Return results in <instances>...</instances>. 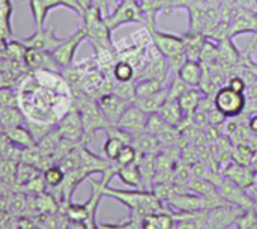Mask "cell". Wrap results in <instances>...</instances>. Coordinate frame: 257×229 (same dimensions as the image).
<instances>
[{"label":"cell","mask_w":257,"mask_h":229,"mask_svg":"<svg viewBox=\"0 0 257 229\" xmlns=\"http://www.w3.org/2000/svg\"><path fill=\"white\" fill-rule=\"evenodd\" d=\"M72 106V89L60 71L35 69L18 86V107L30 121L56 125Z\"/></svg>","instance_id":"1"},{"label":"cell","mask_w":257,"mask_h":229,"mask_svg":"<svg viewBox=\"0 0 257 229\" xmlns=\"http://www.w3.org/2000/svg\"><path fill=\"white\" fill-rule=\"evenodd\" d=\"M104 196H108L125 205L131 213V217L140 222L146 214L158 213L164 210V204L152 193V190H143V189L120 190L105 186Z\"/></svg>","instance_id":"2"},{"label":"cell","mask_w":257,"mask_h":229,"mask_svg":"<svg viewBox=\"0 0 257 229\" xmlns=\"http://www.w3.org/2000/svg\"><path fill=\"white\" fill-rule=\"evenodd\" d=\"M83 21V27L86 30V39L89 41V44L92 47L95 45H107V47H113V36H111V30L108 29L105 20H104V14L99 8L96 6H90L89 9H86L83 12L81 17Z\"/></svg>","instance_id":"3"},{"label":"cell","mask_w":257,"mask_h":229,"mask_svg":"<svg viewBox=\"0 0 257 229\" xmlns=\"http://www.w3.org/2000/svg\"><path fill=\"white\" fill-rule=\"evenodd\" d=\"M247 95L233 88L221 86L214 95V106L224 118H238L244 113Z\"/></svg>","instance_id":"4"},{"label":"cell","mask_w":257,"mask_h":229,"mask_svg":"<svg viewBox=\"0 0 257 229\" xmlns=\"http://www.w3.org/2000/svg\"><path fill=\"white\" fill-rule=\"evenodd\" d=\"M104 20L111 32H114L117 27L123 24H133V23L145 24V17L142 14L139 2H134V0L119 2L111 12L104 15Z\"/></svg>","instance_id":"5"},{"label":"cell","mask_w":257,"mask_h":229,"mask_svg":"<svg viewBox=\"0 0 257 229\" xmlns=\"http://www.w3.org/2000/svg\"><path fill=\"white\" fill-rule=\"evenodd\" d=\"M56 130L63 140L72 142L75 145L84 143V127L83 119L78 109L72 104L71 109L62 116V119L56 124ZM86 145V143H84Z\"/></svg>","instance_id":"6"},{"label":"cell","mask_w":257,"mask_h":229,"mask_svg":"<svg viewBox=\"0 0 257 229\" xmlns=\"http://www.w3.org/2000/svg\"><path fill=\"white\" fill-rule=\"evenodd\" d=\"M86 30L84 27L81 26L80 29H77L71 36L68 38H63V41L53 50L50 51L54 62L62 68L65 66H69L71 63H74V57H75V53L80 47V44L86 39Z\"/></svg>","instance_id":"7"},{"label":"cell","mask_w":257,"mask_h":229,"mask_svg":"<svg viewBox=\"0 0 257 229\" xmlns=\"http://www.w3.org/2000/svg\"><path fill=\"white\" fill-rule=\"evenodd\" d=\"M257 24V11L245 6H236L229 20V38L235 39L244 33H253Z\"/></svg>","instance_id":"8"},{"label":"cell","mask_w":257,"mask_h":229,"mask_svg":"<svg viewBox=\"0 0 257 229\" xmlns=\"http://www.w3.org/2000/svg\"><path fill=\"white\" fill-rule=\"evenodd\" d=\"M247 211L232 204H223L217 208H212L208 211L206 217V226L205 229H229L232 225L236 223V220L241 217V214Z\"/></svg>","instance_id":"9"},{"label":"cell","mask_w":257,"mask_h":229,"mask_svg":"<svg viewBox=\"0 0 257 229\" xmlns=\"http://www.w3.org/2000/svg\"><path fill=\"white\" fill-rule=\"evenodd\" d=\"M217 189H218V193L220 196L227 202V204H232V205H236L242 210H251L254 207V199L251 195L247 193L245 189L233 184L232 181L226 180L224 177L221 178V181L217 184Z\"/></svg>","instance_id":"10"},{"label":"cell","mask_w":257,"mask_h":229,"mask_svg":"<svg viewBox=\"0 0 257 229\" xmlns=\"http://www.w3.org/2000/svg\"><path fill=\"white\" fill-rule=\"evenodd\" d=\"M27 48H35V50H42V51H53L62 41L63 38H59L56 35V27H38L30 36L21 38L20 39Z\"/></svg>","instance_id":"11"},{"label":"cell","mask_w":257,"mask_h":229,"mask_svg":"<svg viewBox=\"0 0 257 229\" xmlns=\"http://www.w3.org/2000/svg\"><path fill=\"white\" fill-rule=\"evenodd\" d=\"M151 33H152V42L166 59L173 57L179 53H185V41L182 36L167 33L158 29H151Z\"/></svg>","instance_id":"12"},{"label":"cell","mask_w":257,"mask_h":229,"mask_svg":"<svg viewBox=\"0 0 257 229\" xmlns=\"http://www.w3.org/2000/svg\"><path fill=\"white\" fill-rule=\"evenodd\" d=\"M96 101H98V107H99L101 113L110 124H117L120 116L123 115V112L128 109V106L133 104V103H128V101L119 98L113 92L101 95Z\"/></svg>","instance_id":"13"},{"label":"cell","mask_w":257,"mask_h":229,"mask_svg":"<svg viewBox=\"0 0 257 229\" xmlns=\"http://www.w3.org/2000/svg\"><path fill=\"white\" fill-rule=\"evenodd\" d=\"M226 180L232 181L233 184L250 190L253 187H256L257 175L251 171L250 166H244V165H238L235 162H230L227 166L223 168V174H221Z\"/></svg>","instance_id":"14"},{"label":"cell","mask_w":257,"mask_h":229,"mask_svg":"<svg viewBox=\"0 0 257 229\" xmlns=\"http://www.w3.org/2000/svg\"><path fill=\"white\" fill-rule=\"evenodd\" d=\"M167 207H170L176 213H187V214H196L200 211H205L203 198L200 195H196L193 192H179L176 193L169 202Z\"/></svg>","instance_id":"15"},{"label":"cell","mask_w":257,"mask_h":229,"mask_svg":"<svg viewBox=\"0 0 257 229\" xmlns=\"http://www.w3.org/2000/svg\"><path fill=\"white\" fill-rule=\"evenodd\" d=\"M146 121H148V115L133 103L123 112L117 125L120 128H123L125 131H128L130 134L137 136V134H142L146 131Z\"/></svg>","instance_id":"16"},{"label":"cell","mask_w":257,"mask_h":229,"mask_svg":"<svg viewBox=\"0 0 257 229\" xmlns=\"http://www.w3.org/2000/svg\"><path fill=\"white\" fill-rule=\"evenodd\" d=\"M211 9V5L208 0H191V3L187 6L188 11V32L194 33H203L205 21L208 11Z\"/></svg>","instance_id":"17"},{"label":"cell","mask_w":257,"mask_h":229,"mask_svg":"<svg viewBox=\"0 0 257 229\" xmlns=\"http://www.w3.org/2000/svg\"><path fill=\"white\" fill-rule=\"evenodd\" d=\"M24 65L35 71V69H51V71H60V66L54 62L53 56L50 51H42V50H35V48H27L24 59Z\"/></svg>","instance_id":"18"},{"label":"cell","mask_w":257,"mask_h":229,"mask_svg":"<svg viewBox=\"0 0 257 229\" xmlns=\"http://www.w3.org/2000/svg\"><path fill=\"white\" fill-rule=\"evenodd\" d=\"M142 229H172L176 220L172 214L170 207L164 204V210L158 213H149L142 219Z\"/></svg>","instance_id":"19"},{"label":"cell","mask_w":257,"mask_h":229,"mask_svg":"<svg viewBox=\"0 0 257 229\" xmlns=\"http://www.w3.org/2000/svg\"><path fill=\"white\" fill-rule=\"evenodd\" d=\"M202 74H203V66L200 60L196 59H187L184 65L179 68L176 75L190 88H199L202 82Z\"/></svg>","instance_id":"20"},{"label":"cell","mask_w":257,"mask_h":229,"mask_svg":"<svg viewBox=\"0 0 257 229\" xmlns=\"http://www.w3.org/2000/svg\"><path fill=\"white\" fill-rule=\"evenodd\" d=\"M56 8H62L60 0H29V9L36 27H44L48 14Z\"/></svg>","instance_id":"21"},{"label":"cell","mask_w":257,"mask_h":229,"mask_svg":"<svg viewBox=\"0 0 257 229\" xmlns=\"http://www.w3.org/2000/svg\"><path fill=\"white\" fill-rule=\"evenodd\" d=\"M9 142L15 146H18L20 149H29V148H33L36 145V140L35 137L32 136L30 130L23 124V125H17V127H12V128H8L5 130Z\"/></svg>","instance_id":"22"},{"label":"cell","mask_w":257,"mask_h":229,"mask_svg":"<svg viewBox=\"0 0 257 229\" xmlns=\"http://www.w3.org/2000/svg\"><path fill=\"white\" fill-rule=\"evenodd\" d=\"M139 169L142 174V181H143V189L145 190H152L154 183H155V175H157V168H155V156L154 154H139L137 159Z\"/></svg>","instance_id":"23"},{"label":"cell","mask_w":257,"mask_h":229,"mask_svg":"<svg viewBox=\"0 0 257 229\" xmlns=\"http://www.w3.org/2000/svg\"><path fill=\"white\" fill-rule=\"evenodd\" d=\"M166 100H167V88L148 97H137L134 100V104L146 115H152V113H158V110L161 109Z\"/></svg>","instance_id":"24"},{"label":"cell","mask_w":257,"mask_h":229,"mask_svg":"<svg viewBox=\"0 0 257 229\" xmlns=\"http://www.w3.org/2000/svg\"><path fill=\"white\" fill-rule=\"evenodd\" d=\"M116 177L128 187H134V189H143V181H142V174L139 169V163H130L125 166H117V172ZM145 190V189H143Z\"/></svg>","instance_id":"25"},{"label":"cell","mask_w":257,"mask_h":229,"mask_svg":"<svg viewBox=\"0 0 257 229\" xmlns=\"http://www.w3.org/2000/svg\"><path fill=\"white\" fill-rule=\"evenodd\" d=\"M158 115H160L167 124H170V125H173V127H178V125L182 122V119L185 118V113H184V110H182L179 101H178V100H170V98H167V100L164 101V104H163L161 109L158 110Z\"/></svg>","instance_id":"26"},{"label":"cell","mask_w":257,"mask_h":229,"mask_svg":"<svg viewBox=\"0 0 257 229\" xmlns=\"http://www.w3.org/2000/svg\"><path fill=\"white\" fill-rule=\"evenodd\" d=\"M139 6L145 17V26L157 29V15L164 12V0H140Z\"/></svg>","instance_id":"27"},{"label":"cell","mask_w":257,"mask_h":229,"mask_svg":"<svg viewBox=\"0 0 257 229\" xmlns=\"http://www.w3.org/2000/svg\"><path fill=\"white\" fill-rule=\"evenodd\" d=\"M133 146L137 149L139 154H143V156H145V154H154V156H155V154L160 151L161 143H160V140H158L157 136H154V134L145 131V133H142V134L134 136V139H133Z\"/></svg>","instance_id":"28"},{"label":"cell","mask_w":257,"mask_h":229,"mask_svg":"<svg viewBox=\"0 0 257 229\" xmlns=\"http://www.w3.org/2000/svg\"><path fill=\"white\" fill-rule=\"evenodd\" d=\"M12 0H0V38L3 41H9L12 36Z\"/></svg>","instance_id":"29"},{"label":"cell","mask_w":257,"mask_h":229,"mask_svg":"<svg viewBox=\"0 0 257 229\" xmlns=\"http://www.w3.org/2000/svg\"><path fill=\"white\" fill-rule=\"evenodd\" d=\"M26 116L21 112V109L18 106L15 107H3L0 106V125L8 130L17 125H23L26 122Z\"/></svg>","instance_id":"30"},{"label":"cell","mask_w":257,"mask_h":229,"mask_svg":"<svg viewBox=\"0 0 257 229\" xmlns=\"http://www.w3.org/2000/svg\"><path fill=\"white\" fill-rule=\"evenodd\" d=\"M202 97H203V94H202V91L199 88H188L178 98V101H179V104H181V107H182V110H184V113L187 116H191L197 110Z\"/></svg>","instance_id":"31"},{"label":"cell","mask_w":257,"mask_h":229,"mask_svg":"<svg viewBox=\"0 0 257 229\" xmlns=\"http://www.w3.org/2000/svg\"><path fill=\"white\" fill-rule=\"evenodd\" d=\"M184 41H185V53L188 56V59H196L199 60L202 47L205 44L206 36L203 33H194V32H185L182 35Z\"/></svg>","instance_id":"32"},{"label":"cell","mask_w":257,"mask_h":229,"mask_svg":"<svg viewBox=\"0 0 257 229\" xmlns=\"http://www.w3.org/2000/svg\"><path fill=\"white\" fill-rule=\"evenodd\" d=\"M167 82L158 80V79H143L136 82V98L137 97H148L152 94H157L163 89H166Z\"/></svg>","instance_id":"33"},{"label":"cell","mask_w":257,"mask_h":229,"mask_svg":"<svg viewBox=\"0 0 257 229\" xmlns=\"http://www.w3.org/2000/svg\"><path fill=\"white\" fill-rule=\"evenodd\" d=\"M42 172L36 168V166H33V165H30V163H26V162H20L18 165H17V168H15V181L18 183V184H23V186H26L29 181H32L33 178H36L38 175H41Z\"/></svg>","instance_id":"34"},{"label":"cell","mask_w":257,"mask_h":229,"mask_svg":"<svg viewBox=\"0 0 257 229\" xmlns=\"http://www.w3.org/2000/svg\"><path fill=\"white\" fill-rule=\"evenodd\" d=\"M42 178L47 184V187L57 189L65 181V171L60 168V165H51L45 171H42Z\"/></svg>","instance_id":"35"},{"label":"cell","mask_w":257,"mask_h":229,"mask_svg":"<svg viewBox=\"0 0 257 229\" xmlns=\"http://www.w3.org/2000/svg\"><path fill=\"white\" fill-rule=\"evenodd\" d=\"M254 152L256 151L247 143H235L233 149H232V162H235L238 165L250 166Z\"/></svg>","instance_id":"36"},{"label":"cell","mask_w":257,"mask_h":229,"mask_svg":"<svg viewBox=\"0 0 257 229\" xmlns=\"http://www.w3.org/2000/svg\"><path fill=\"white\" fill-rule=\"evenodd\" d=\"M187 190L193 192L196 195H200V196H206L212 192H217V184L208 178H194L193 177L187 186Z\"/></svg>","instance_id":"37"},{"label":"cell","mask_w":257,"mask_h":229,"mask_svg":"<svg viewBox=\"0 0 257 229\" xmlns=\"http://www.w3.org/2000/svg\"><path fill=\"white\" fill-rule=\"evenodd\" d=\"M116 82H134L136 80V69L131 63L125 60H117L111 71Z\"/></svg>","instance_id":"38"},{"label":"cell","mask_w":257,"mask_h":229,"mask_svg":"<svg viewBox=\"0 0 257 229\" xmlns=\"http://www.w3.org/2000/svg\"><path fill=\"white\" fill-rule=\"evenodd\" d=\"M27 47L20 39H9L5 44V56L11 60L23 62Z\"/></svg>","instance_id":"39"},{"label":"cell","mask_w":257,"mask_h":229,"mask_svg":"<svg viewBox=\"0 0 257 229\" xmlns=\"http://www.w3.org/2000/svg\"><path fill=\"white\" fill-rule=\"evenodd\" d=\"M199 60H200L202 63H206V65L215 63V62L218 60V44L206 38V39H205V44H203V47H202Z\"/></svg>","instance_id":"40"},{"label":"cell","mask_w":257,"mask_h":229,"mask_svg":"<svg viewBox=\"0 0 257 229\" xmlns=\"http://www.w3.org/2000/svg\"><path fill=\"white\" fill-rule=\"evenodd\" d=\"M113 94H116L119 98L134 103L136 100V82H116L113 88Z\"/></svg>","instance_id":"41"},{"label":"cell","mask_w":257,"mask_h":229,"mask_svg":"<svg viewBox=\"0 0 257 229\" xmlns=\"http://www.w3.org/2000/svg\"><path fill=\"white\" fill-rule=\"evenodd\" d=\"M130 41L139 47V48H146L148 45L152 44V33H151V29L148 26L143 24V27H140L139 30H134L130 36Z\"/></svg>","instance_id":"42"},{"label":"cell","mask_w":257,"mask_h":229,"mask_svg":"<svg viewBox=\"0 0 257 229\" xmlns=\"http://www.w3.org/2000/svg\"><path fill=\"white\" fill-rule=\"evenodd\" d=\"M0 106L3 107H15L18 106V91L11 85L0 86Z\"/></svg>","instance_id":"43"},{"label":"cell","mask_w":257,"mask_h":229,"mask_svg":"<svg viewBox=\"0 0 257 229\" xmlns=\"http://www.w3.org/2000/svg\"><path fill=\"white\" fill-rule=\"evenodd\" d=\"M170 124H167L158 113H152L148 115V121H146V131L154 134V136H160Z\"/></svg>","instance_id":"44"},{"label":"cell","mask_w":257,"mask_h":229,"mask_svg":"<svg viewBox=\"0 0 257 229\" xmlns=\"http://www.w3.org/2000/svg\"><path fill=\"white\" fill-rule=\"evenodd\" d=\"M137 159H139V152L133 146V143H130V145L122 146V149L119 151V156L116 157L114 163H116V166H125V165L137 162Z\"/></svg>","instance_id":"45"},{"label":"cell","mask_w":257,"mask_h":229,"mask_svg":"<svg viewBox=\"0 0 257 229\" xmlns=\"http://www.w3.org/2000/svg\"><path fill=\"white\" fill-rule=\"evenodd\" d=\"M123 145L125 143L122 140H119L116 137H108L107 136V140L104 142V146H102V151L105 154V159L110 160V162H114L116 157L119 156V151L122 149Z\"/></svg>","instance_id":"46"},{"label":"cell","mask_w":257,"mask_h":229,"mask_svg":"<svg viewBox=\"0 0 257 229\" xmlns=\"http://www.w3.org/2000/svg\"><path fill=\"white\" fill-rule=\"evenodd\" d=\"M190 86H187L178 75L173 77V80L167 85V98L170 100H178Z\"/></svg>","instance_id":"47"},{"label":"cell","mask_w":257,"mask_h":229,"mask_svg":"<svg viewBox=\"0 0 257 229\" xmlns=\"http://www.w3.org/2000/svg\"><path fill=\"white\" fill-rule=\"evenodd\" d=\"M235 225H236V229H257V219L253 208L244 211Z\"/></svg>","instance_id":"48"},{"label":"cell","mask_w":257,"mask_h":229,"mask_svg":"<svg viewBox=\"0 0 257 229\" xmlns=\"http://www.w3.org/2000/svg\"><path fill=\"white\" fill-rule=\"evenodd\" d=\"M229 86L233 88L235 91H239V92H245L247 91V85L244 82V79L238 74H233L230 79H229Z\"/></svg>","instance_id":"49"},{"label":"cell","mask_w":257,"mask_h":229,"mask_svg":"<svg viewBox=\"0 0 257 229\" xmlns=\"http://www.w3.org/2000/svg\"><path fill=\"white\" fill-rule=\"evenodd\" d=\"M60 3H62V8H66V9H69V11H72V12H75L80 18H81V9H80V6H78V2L77 0H60Z\"/></svg>","instance_id":"50"},{"label":"cell","mask_w":257,"mask_h":229,"mask_svg":"<svg viewBox=\"0 0 257 229\" xmlns=\"http://www.w3.org/2000/svg\"><path fill=\"white\" fill-rule=\"evenodd\" d=\"M245 51H247L248 54H256L257 53V24L254 32L251 33V39H250V44H248V47H247Z\"/></svg>","instance_id":"51"},{"label":"cell","mask_w":257,"mask_h":229,"mask_svg":"<svg viewBox=\"0 0 257 229\" xmlns=\"http://www.w3.org/2000/svg\"><path fill=\"white\" fill-rule=\"evenodd\" d=\"M247 125H248V128H250L253 133H257V113L247 118Z\"/></svg>","instance_id":"52"},{"label":"cell","mask_w":257,"mask_h":229,"mask_svg":"<svg viewBox=\"0 0 257 229\" xmlns=\"http://www.w3.org/2000/svg\"><path fill=\"white\" fill-rule=\"evenodd\" d=\"M245 95L247 97H257V80H254L245 91Z\"/></svg>","instance_id":"53"},{"label":"cell","mask_w":257,"mask_h":229,"mask_svg":"<svg viewBox=\"0 0 257 229\" xmlns=\"http://www.w3.org/2000/svg\"><path fill=\"white\" fill-rule=\"evenodd\" d=\"M250 168H251V171L257 175V151L254 152V156H253V160H251V163H250Z\"/></svg>","instance_id":"54"},{"label":"cell","mask_w":257,"mask_h":229,"mask_svg":"<svg viewBox=\"0 0 257 229\" xmlns=\"http://www.w3.org/2000/svg\"><path fill=\"white\" fill-rule=\"evenodd\" d=\"M29 229H44V228H41V226H32V228H29Z\"/></svg>","instance_id":"55"},{"label":"cell","mask_w":257,"mask_h":229,"mask_svg":"<svg viewBox=\"0 0 257 229\" xmlns=\"http://www.w3.org/2000/svg\"><path fill=\"white\" fill-rule=\"evenodd\" d=\"M254 5H256V6H257V0H254Z\"/></svg>","instance_id":"56"},{"label":"cell","mask_w":257,"mask_h":229,"mask_svg":"<svg viewBox=\"0 0 257 229\" xmlns=\"http://www.w3.org/2000/svg\"><path fill=\"white\" fill-rule=\"evenodd\" d=\"M134 2H140V0H134Z\"/></svg>","instance_id":"57"},{"label":"cell","mask_w":257,"mask_h":229,"mask_svg":"<svg viewBox=\"0 0 257 229\" xmlns=\"http://www.w3.org/2000/svg\"><path fill=\"white\" fill-rule=\"evenodd\" d=\"M256 190H257V183H256Z\"/></svg>","instance_id":"58"}]
</instances>
